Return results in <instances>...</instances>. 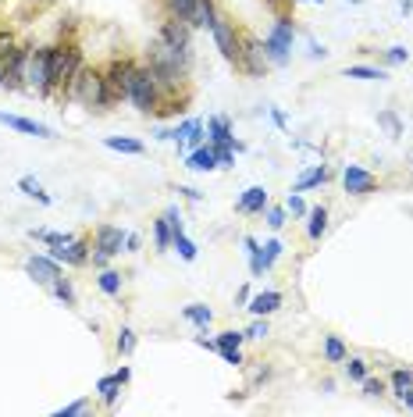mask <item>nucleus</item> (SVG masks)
<instances>
[{
  "label": "nucleus",
  "instance_id": "40",
  "mask_svg": "<svg viewBox=\"0 0 413 417\" xmlns=\"http://www.w3.org/2000/svg\"><path fill=\"white\" fill-rule=\"evenodd\" d=\"M285 211H289V215H296V218H303V215H307V203H303V196H299V193H289Z\"/></svg>",
  "mask_w": 413,
  "mask_h": 417
},
{
  "label": "nucleus",
  "instance_id": "25",
  "mask_svg": "<svg viewBox=\"0 0 413 417\" xmlns=\"http://www.w3.org/2000/svg\"><path fill=\"white\" fill-rule=\"evenodd\" d=\"M321 182H328V168L324 164H317V168H310L296 185H292V193H307V189H314V185H321Z\"/></svg>",
  "mask_w": 413,
  "mask_h": 417
},
{
  "label": "nucleus",
  "instance_id": "41",
  "mask_svg": "<svg viewBox=\"0 0 413 417\" xmlns=\"http://www.w3.org/2000/svg\"><path fill=\"white\" fill-rule=\"evenodd\" d=\"M360 385H363V396H385V381H381V378H370V374H367Z\"/></svg>",
  "mask_w": 413,
  "mask_h": 417
},
{
  "label": "nucleus",
  "instance_id": "7",
  "mask_svg": "<svg viewBox=\"0 0 413 417\" xmlns=\"http://www.w3.org/2000/svg\"><path fill=\"white\" fill-rule=\"evenodd\" d=\"M125 236H128V232H121L118 225H100V229H97V254H89V257H93V264H97L100 271L107 268V261H111V257H118V254H121Z\"/></svg>",
  "mask_w": 413,
  "mask_h": 417
},
{
  "label": "nucleus",
  "instance_id": "42",
  "mask_svg": "<svg viewBox=\"0 0 413 417\" xmlns=\"http://www.w3.org/2000/svg\"><path fill=\"white\" fill-rule=\"evenodd\" d=\"M385 61H388V65H402V61H409V50H406V47H388V50H385Z\"/></svg>",
  "mask_w": 413,
  "mask_h": 417
},
{
  "label": "nucleus",
  "instance_id": "35",
  "mask_svg": "<svg viewBox=\"0 0 413 417\" xmlns=\"http://www.w3.org/2000/svg\"><path fill=\"white\" fill-rule=\"evenodd\" d=\"M50 289H54V296H57L65 307H75V289H72V282H68V278H57Z\"/></svg>",
  "mask_w": 413,
  "mask_h": 417
},
{
  "label": "nucleus",
  "instance_id": "27",
  "mask_svg": "<svg viewBox=\"0 0 413 417\" xmlns=\"http://www.w3.org/2000/svg\"><path fill=\"white\" fill-rule=\"evenodd\" d=\"M324 357H328V364H342L349 357V350L338 335H324Z\"/></svg>",
  "mask_w": 413,
  "mask_h": 417
},
{
  "label": "nucleus",
  "instance_id": "13",
  "mask_svg": "<svg viewBox=\"0 0 413 417\" xmlns=\"http://www.w3.org/2000/svg\"><path fill=\"white\" fill-rule=\"evenodd\" d=\"M26 271H29L33 282H40V286H54V282L61 278V264H57L54 257H29V261H26Z\"/></svg>",
  "mask_w": 413,
  "mask_h": 417
},
{
  "label": "nucleus",
  "instance_id": "43",
  "mask_svg": "<svg viewBox=\"0 0 413 417\" xmlns=\"http://www.w3.org/2000/svg\"><path fill=\"white\" fill-rule=\"evenodd\" d=\"M268 332H271V328H268V318H257V321L246 328V339H264Z\"/></svg>",
  "mask_w": 413,
  "mask_h": 417
},
{
  "label": "nucleus",
  "instance_id": "22",
  "mask_svg": "<svg viewBox=\"0 0 413 417\" xmlns=\"http://www.w3.org/2000/svg\"><path fill=\"white\" fill-rule=\"evenodd\" d=\"M388 381H392V392H395V399L402 403V399L409 396V389H413V371H406V367H395Z\"/></svg>",
  "mask_w": 413,
  "mask_h": 417
},
{
  "label": "nucleus",
  "instance_id": "46",
  "mask_svg": "<svg viewBox=\"0 0 413 417\" xmlns=\"http://www.w3.org/2000/svg\"><path fill=\"white\" fill-rule=\"evenodd\" d=\"M378 121H381V125H385V129H388L392 136H399V132H402V125H399V118H395V114H388V111H385V114H381Z\"/></svg>",
  "mask_w": 413,
  "mask_h": 417
},
{
  "label": "nucleus",
  "instance_id": "14",
  "mask_svg": "<svg viewBox=\"0 0 413 417\" xmlns=\"http://www.w3.org/2000/svg\"><path fill=\"white\" fill-rule=\"evenodd\" d=\"M0 125H8L15 132H26V136H36V139H50L54 129L43 125V121H33V118H18V114H8V111H0Z\"/></svg>",
  "mask_w": 413,
  "mask_h": 417
},
{
  "label": "nucleus",
  "instance_id": "24",
  "mask_svg": "<svg viewBox=\"0 0 413 417\" xmlns=\"http://www.w3.org/2000/svg\"><path fill=\"white\" fill-rule=\"evenodd\" d=\"M18 189H22L26 196H33L36 203H43V207H50V203H54V200H50V193H43V185H40L33 175H22V178H18Z\"/></svg>",
  "mask_w": 413,
  "mask_h": 417
},
{
  "label": "nucleus",
  "instance_id": "2",
  "mask_svg": "<svg viewBox=\"0 0 413 417\" xmlns=\"http://www.w3.org/2000/svg\"><path fill=\"white\" fill-rule=\"evenodd\" d=\"M160 100H164V90L153 75L150 65H136L132 72V82H128V104L143 114H157L160 111Z\"/></svg>",
  "mask_w": 413,
  "mask_h": 417
},
{
  "label": "nucleus",
  "instance_id": "53",
  "mask_svg": "<svg viewBox=\"0 0 413 417\" xmlns=\"http://www.w3.org/2000/svg\"><path fill=\"white\" fill-rule=\"evenodd\" d=\"M310 4H321V0H310Z\"/></svg>",
  "mask_w": 413,
  "mask_h": 417
},
{
  "label": "nucleus",
  "instance_id": "47",
  "mask_svg": "<svg viewBox=\"0 0 413 417\" xmlns=\"http://www.w3.org/2000/svg\"><path fill=\"white\" fill-rule=\"evenodd\" d=\"M218 353H221L232 367H239V364H243V350H218Z\"/></svg>",
  "mask_w": 413,
  "mask_h": 417
},
{
  "label": "nucleus",
  "instance_id": "9",
  "mask_svg": "<svg viewBox=\"0 0 413 417\" xmlns=\"http://www.w3.org/2000/svg\"><path fill=\"white\" fill-rule=\"evenodd\" d=\"M47 75H50V47H33L26 61V86L47 93Z\"/></svg>",
  "mask_w": 413,
  "mask_h": 417
},
{
  "label": "nucleus",
  "instance_id": "39",
  "mask_svg": "<svg viewBox=\"0 0 413 417\" xmlns=\"http://www.w3.org/2000/svg\"><path fill=\"white\" fill-rule=\"evenodd\" d=\"M214 146V153H218V168H232V143H211Z\"/></svg>",
  "mask_w": 413,
  "mask_h": 417
},
{
  "label": "nucleus",
  "instance_id": "19",
  "mask_svg": "<svg viewBox=\"0 0 413 417\" xmlns=\"http://www.w3.org/2000/svg\"><path fill=\"white\" fill-rule=\"evenodd\" d=\"M185 168H192V171H214V168H218L214 146H196V150L185 157Z\"/></svg>",
  "mask_w": 413,
  "mask_h": 417
},
{
  "label": "nucleus",
  "instance_id": "50",
  "mask_svg": "<svg viewBox=\"0 0 413 417\" xmlns=\"http://www.w3.org/2000/svg\"><path fill=\"white\" fill-rule=\"evenodd\" d=\"M196 346H203V350H218V339H206V335H196Z\"/></svg>",
  "mask_w": 413,
  "mask_h": 417
},
{
  "label": "nucleus",
  "instance_id": "20",
  "mask_svg": "<svg viewBox=\"0 0 413 417\" xmlns=\"http://www.w3.org/2000/svg\"><path fill=\"white\" fill-rule=\"evenodd\" d=\"M121 378L118 374H107V378H100L97 381V392H100V399H104V406H114L118 403V396H121Z\"/></svg>",
  "mask_w": 413,
  "mask_h": 417
},
{
  "label": "nucleus",
  "instance_id": "44",
  "mask_svg": "<svg viewBox=\"0 0 413 417\" xmlns=\"http://www.w3.org/2000/svg\"><path fill=\"white\" fill-rule=\"evenodd\" d=\"M86 406H89V399H75V403L61 406V410H57V417H75V413H86Z\"/></svg>",
  "mask_w": 413,
  "mask_h": 417
},
{
  "label": "nucleus",
  "instance_id": "33",
  "mask_svg": "<svg viewBox=\"0 0 413 417\" xmlns=\"http://www.w3.org/2000/svg\"><path fill=\"white\" fill-rule=\"evenodd\" d=\"M243 247H246V254H250V271H253V278H260V275H264V264H260V243H257L253 236H246Z\"/></svg>",
  "mask_w": 413,
  "mask_h": 417
},
{
  "label": "nucleus",
  "instance_id": "49",
  "mask_svg": "<svg viewBox=\"0 0 413 417\" xmlns=\"http://www.w3.org/2000/svg\"><path fill=\"white\" fill-rule=\"evenodd\" d=\"M264 4H268L275 15H285V4H289V0H264Z\"/></svg>",
  "mask_w": 413,
  "mask_h": 417
},
{
  "label": "nucleus",
  "instance_id": "11",
  "mask_svg": "<svg viewBox=\"0 0 413 417\" xmlns=\"http://www.w3.org/2000/svg\"><path fill=\"white\" fill-rule=\"evenodd\" d=\"M342 185H346V193H353V196H367V193L378 189V178H374L367 168H360V164H346Z\"/></svg>",
  "mask_w": 413,
  "mask_h": 417
},
{
  "label": "nucleus",
  "instance_id": "32",
  "mask_svg": "<svg viewBox=\"0 0 413 417\" xmlns=\"http://www.w3.org/2000/svg\"><path fill=\"white\" fill-rule=\"evenodd\" d=\"M342 364H346V374H349V381H363V378L370 374V364H367L363 357H346Z\"/></svg>",
  "mask_w": 413,
  "mask_h": 417
},
{
  "label": "nucleus",
  "instance_id": "15",
  "mask_svg": "<svg viewBox=\"0 0 413 417\" xmlns=\"http://www.w3.org/2000/svg\"><path fill=\"white\" fill-rule=\"evenodd\" d=\"M285 303V296L278 293V289H264V293H257V296H250V303H246V310L253 314V318H268V314H275L278 307Z\"/></svg>",
  "mask_w": 413,
  "mask_h": 417
},
{
  "label": "nucleus",
  "instance_id": "10",
  "mask_svg": "<svg viewBox=\"0 0 413 417\" xmlns=\"http://www.w3.org/2000/svg\"><path fill=\"white\" fill-rule=\"evenodd\" d=\"M268 54H264V43L260 40H253V36H243V72L246 75H264L268 72Z\"/></svg>",
  "mask_w": 413,
  "mask_h": 417
},
{
  "label": "nucleus",
  "instance_id": "12",
  "mask_svg": "<svg viewBox=\"0 0 413 417\" xmlns=\"http://www.w3.org/2000/svg\"><path fill=\"white\" fill-rule=\"evenodd\" d=\"M50 257H54L57 264L79 268V264L89 261V239H72V243H65V247H50Z\"/></svg>",
  "mask_w": 413,
  "mask_h": 417
},
{
  "label": "nucleus",
  "instance_id": "31",
  "mask_svg": "<svg viewBox=\"0 0 413 417\" xmlns=\"http://www.w3.org/2000/svg\"><path fill=\"white\" fill-rule=\"evenodd\" d=\"M171 247L178 250V257H182V261H196V254H199V250H196V243H192L185 232H175V236H171Z\"/></svg>",
  "mask_w": 413,
  "mask_h": 417
},
{
  "label": "nucleus",
  "instance_id": "38",
  "mask_svg": "<svg viewBox=\"0 0 413 417\" xmlns=\"http://www.w3.org/2000/svg\"><path fill=\"white\" fill-rule=\"evenodd\" d=\"M132 350H136V332H132L128 325H121V328H118V353L128 357Z\"/></svg>",
  "mask_w": 413,
  "mask_h": 417
},
{
  "label": "nucleus",
  "instance_id": "5",
  "mask_svg": "<svg viewBox=\"0 0 413 417\" xmlns=\"http://www.w3.org/2000/svg\"><path fill=\"white\" fill-rule=\"evenodd\" d=\"M292 40H296V26H292V18H289V15H278V18H275V26H271V33H268V40H264V54H268V61H271V65H282V61L289 58V50H292Z\"/></svg>",
  "mask_w": 413,
  "mask_h": 417
},
{
  "label": "nucleus",
  "instance_id": "45",
  "mask_svg": "<svg viewBox=\"0 0 413 417\" xmlns=\"http://www.w3.org/2000/svg\"><path fill=\"white\" fill-rule=\"evenodd\" d=\"M268 225L271 229H282L285 225V207H271V211H268Z\"/></svg>",
  "mask_w": 413,
  "mask_h": 417
},
{
  "label": "nucleus",
  "instance_id": "6",
  "mask_svg": "<svg viewBox=\"0 0 413 417\" xmlns=\"http://www.w3.org/2000/svg\"><path fill=\"white\" fill-rule=\"evenodd\" d=\"M132 72H136V61H132V58H111V61H107V68H104V82H107L111 104L128 100V82H132Z\"/></svg>",
  "mask_w": 413,
  "mask_h": 417
},
{
  "label": "nucleus",
  "instance_id": "29",
  "mask_svg": "<svg viewBox=\"0 0 413 417\" xmlns=\"http://www.w3.org/2000/svg\"><path fill=\"white\" fill-rule=\"evenodd\" d=\"M346 79H363V82H381V79H388L381 68H367V65H349L346 68Z\"/></svg>",
  "mask_w": 413,
  "mask_h": 417
},
{
  "label": "nucleus",
  "instance_id": "28",
  "mask_svg": "<svg viewBox=\"0 0 413 417\" xmlns=\"http://www.w3.org/2000/svg\"><path fill=\"white\" fill-rule=\"evenodd\" d=\"M214 18H218L214 0H196V26H199V29H211Z\"/></svg>",
  "mask_w": 413,
  "mask_h": 417
},
{
  "label": "nucleus",
  "instance_id": "4",
  "mask_svg": "<svg viewBox=\"0 0 413 417\" xmlns=\"http://www.w3.org/2000/svg\"><path fill=\"white\" fill-rule=\"evenodd\" d=\"M211 36H214V43H218V50H221V58L228 61V65H243V36H239V29H236V22L228 18V15H221L218 11V18H214V26H211Z\"/></svg>",
  "mask_w": 413,
  "mask_h": 417
},
{
  "label": "nucleus",
  "instance_id": "18",
  "mask_svg": "<svg viewBox=\"0 0 413 417\" xmlns=\"http://www.w3.org/2000/svg\"><path fill=\"white\" fill-rule=\"evenodd\" d=\"M206 136H211V143H232V146L239 150V143H236V136H232V121H228L225 114L206 118Z\"/></svg>",
  "mask_w": 413,
  "mask_h": 417
},
{
  "label": "nucleus",
  "instance_id": "30",
  "mask_svg": "<svg viewBox=\"0 0 413 417\" xmlns=\"http://www.w3.org/2000/svg\"><path fill=\"white\" fill-rule=\"evenodd\" d=\"M97 286H100V293H107V296H121V275H118V271H111V268H104V271H100Z\"/></svg>",
  "mask_w": 413,
  "mask_h": 417
},
{
  "label": "nucleus",
  "instance_id": "34",
  "mask_svg": "<svg viewBox=\"0 0 413 417\" xmlns=\"http://www.w3.org/2000/svg\"><path fill=\"white\" fill-rule=\"evenodd\" d=\"M153 243H157V250H167L171 247V225H167L164 215L153 222Z\"/></svg>",
  "mask_w": 413,
  "mask_h": 417
},
{
  "label": "nucleus",
  "instance_id": "17",
  "mask_svg": "<svg viewBox=\"0 0 413 417\" xmlns=\"http://www.w3.org/2000/svg\"><path fill=\"white\" fill-rule=\"evenodd\" d=\"M236 211H239V215H264V211H268V189H264V185H250V189L239 196Z\"/></svg>",
  "mask_w": 413,
  "mask_h": 417
},
{
  "label": "nucleus",
  "instance_id": "51",
  "mask_svg": "<svg viewBox=\"0 0 413 417\" xmlns=\"http://www.w3.org/2000/svg\"><path fill=\"white\" fill-rule=\"evenodd\" d=\"M271 118H275V125H278V129H285V111H278V107H275V111H271Z\"/></svg>",
  "mask_w": 413,
  "mask_h": 417
},
{
  "label": "nucleus",
  "instance_id": "1",
  "mask_svg": "<svg viewBox=\"0 0 413 417\" xmlns=\"http://www.w3.org/2000/svg\"><path fill=\"white\" fill-rule=\"evenodd\" d=\"M79 68H82L79 43H50V75H47V93L43 97H50L54 90H65L68 93V86H72V79H75Z\"/></svg>",
  "mask_w": 413,
  "mask_h": 417
},
{
  "label": "nucleus",
  "instance_id": "37",
  "mask_svg": "<svg viewBox=\"0 0 413 417\" xmlns=\"http://www.w3.org/2000/svg\"><path fill=\"white\" fill-rule=\"evenodd\" d=\"M278 257H282V243H278V239H271V243H264V247H260V264H264V271H268Z\"/></svg>",
  "mask_w": 413,
  "mask_h": 417
},
{
  "label": "nucleus",
  "instance_id": "52",
  "mask_svg": "<svg viewBox=\"0 0 413 417\" xmlns=\"http://www.w3.org/2000/svg\"><path fill=\"white\" fill-rule=\"evenodd\" d=\"M402 406H406V410H413V389H409V396L402 399Z\"/></svg>",
  "mask_w": 413,
  "mask_h": 417
},
{
  "label": "nucleus",
  "instance_id": "21",
  "mask_svg": "<svg viewBox=\"0 0 413 417\" xmlns=\"http://www.w3.org/2000/svg\"><path fill=\"white\" fill-rule=\"evenodd\" d=\"M310 225H307V236L310 239H321L328 232V207H310Z\"/></svg>",
  "mask_w": 413,
  "mask_h": 417
},
{
  "label": "nucleus",
  "instance_id": "36",
  "mask_svg": "<svg viewBox=\"0 0 413 417\" xmlns=\"http://www.w3.org/2000/svg\"><path fill=\"white\" fill-rule=\"evenodd\" d=\"M243 339H246V332L228 328V332H221V335H218V350H239V346H243Z\"/></svg>",
  "mask_w": 413,
  "mask_h": 417
},
{
  "label": "nucleus",
  "instance_id": "8",
  "mask_svg": "<svg viewBox=\"0 0 413 417\" xmlns=\"http://www.w3.org/2000/svg\"><path fill=\"white\" fill-rule=\"evenodd\" d=\"M189 29H192L189 22H182L178 15H171V11H167V15H164V22H160V33H157V36H160L175 54H182V58L189 61Z\"/></svg>",
  "mask_w": 413,
  "mask_h": 417
},
{
  "label": "nucleus",
  "instance_id": "23",
  "mask_svg": "<svg viewBox=\"0 0 413 417\" xmlns=\"http://www.w3.org/2000/svg\"><path fill=\"white\" fill-rule=\"evenodd\" d=\"M104 146L107 150H118V153H143L146 150L139 139H128V136H104Z\"/></svg>",
  "mask_w": 413,
  "mask_h": 417
},
{
  "label": "nucleus",
  "instance_id": "48",
  "mask_svg": "<svg viewBox=\"0 0 413 417\" xmlns=\"http://www.w3.org/2000/svg\"><path fill=\"white\" fill-rule=\"evenodd\" d=\"M136 250H139V236L128 232V236H125V254H136Z\"/></svg>",
  "mask_w": 413,
  "mask_h": 417
},
{
  "label": "nucleus",
  "instance_id": "16",
  "mask_svg": "<svg viewBox=\"0 0 413 417\" xmlns=\"http://www.w3.org/2000/svg\"><path fill=\"white\" fill-rule=\"evenodd\" d=\"M29 50L33 47H15V54H11V61H8V90H22L26 86V61H29Z\"/></svg>",
  "mask_w": 413,
  "mask_h": 417
},
{
  "label": "nucleus",
  "instance_id": "26",
  "mask_svg": "<svg viewBox=\"0 0 413 417\" xmlns=\"http://www.w3.org/2000/svg\"><path fill=\"white\" fill-rule=\"evenodd\" d=\"M182 318L192 321V325H199V328H206L214 314H211V307H203V303H189V307H182Z\"/></svg>",
  "mask_w": 413,
  "mask_h": 417
},
{
  "label": "nucleus",
  "instance_id": "3",
  "mask_svg": "<svg viewBox=\"0 0 413 417\" xmlns=\"http://www.w3.org/2000/svg\"><path fill=\"white\" fill-rule=\"evenodd\" d=\"M68 93H72L75 100H82L86 107H93V111L111 107V93H107V82H104V72H100V68H86V65H82V68L75 72Z\"/></svg>",
  "mask_w": 413,
  "mask_h": 417
}]
</instances>
